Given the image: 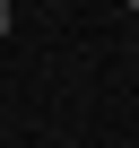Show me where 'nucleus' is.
I'll use <instances>...</instances> for the list:
<instances>
[{"mask_svg":"<svg viewBox=\"0 0 139 148\" xmlns=\"http://www.w3.org/2000/svg\"><path fill=\"white\" fill-rule=\"evenodd\" d=\"M9 18H18V9H9V0H0V35H9Z\"/></svg>","mask_w":139,"mask_h":148,"instance_id":"f257e3e1","label":"nucleus"},{"mask_svg":"<svg viewBox=\"0 0 139 148\" xmlns=\"http://www.w3.org/2000/svg\"><path fill=\"white\" fill-rule=\"evenodd\" d=\"M130 18H139V0H130Z\"/></svg>","mask_w":139,"mask_h":148,"instance_id":"f03ea898","label":"nucleus"}]
</instances>
